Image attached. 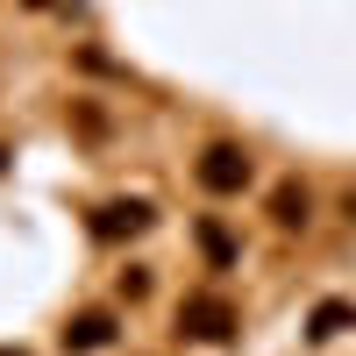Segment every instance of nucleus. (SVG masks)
Instances as JSON below:
<instances>
[{
    "mask_svg": "<svg viewBox=\"0 0 356 356\" xmlns=\"http://www.w3.org/2000/svg\"><path fill=\"white\" fill-rule=\"evenodd\" d=\"M342 221H349V228H356V186H349V193H342Z\"/></svg>",
    "mask_w": 356,
    "mask_h": 356,
    "instance_id": "1a4fd4ad",
    "label": "nucleus"
},
{
    "mask_svg": "<svg viewBox=\"0 0 356 356\" xmlns=\"http://www.w3.org/2000/svg\"><path fill=\"white\" fill-rule=\"evenodd\" d=\"M235 328H243V314H235L228 292H186V300H178V335H193V342H228Z\"/></svg>",
    "mask_w": 356,
    "mask_h": 356,
    "instance_id": "f03ea898",
    "label": "nucleus"
},
{
    "mask_svg": "<svg viewBox=\"0 0 356 356\" xmlns=\"http://www.w3.org/2000/svg\"><path fill=\"white\" fill-rule=\"evenodd\" d=\"M114 335H122V321H114L107 307H86V314L65 321V349H72V356H93V349H107Z\"/></svg>",
    "mask_w": 356,
    "mask_h": 356,
    "instance_id": "20e7f679",
    "label": "nucleus"
},
{
    "mask_svg": "<svg viewBox=\"0 0 356 356\" xmlns=\"http://www.w3.org/2000/svg\"><path fill=\"white\" fill-rule=\"evenodd\" d=\"M0 171H8V150H0Z\"/></svg>",
    "mask_w": 356,
    "mask_h": 356,
    "instance_id": "9d476101",
    "label": "nucleus"
},
{
    "mask_svg": "<svg viewBox=\"0 0 356 356\" xmlns=\"http://www.w3.org/2000/svg\"><path fill=\"white\" fill-rule=\"evenodd\" d=\"M193 178H200V193L235 200V193H250L257 157H250V143H228V136H214V143H207V150L193 157Z\"/></svg>",
    "mask_w": 356,
    "mask_h": 356,
    "instance_id": "f257e3e1",
    "label": "nucleus"
},
{
    "mask_svg": "<svg viewBox=\"0 0 356 356\" xmlns=\"http://www.w3.org/2000/svg\"><path fill=\"white\" fill-rule=\"evenodd\" d=\"M271 228H278V235H307V228H314V193L300 186V178L271 186Z\"/></svg>",
    "mask_w": 356,
    "mask_h": 356,
    "instance_id": "39448f33",
    "label": "nucleus"
},
{
    "mask_svg": "<svg viewBox=\"0 0 356 356\" xmlns=\"http://www.w3.org/2000/svg\"><path fill=\"white\" fill-rule=\"evenodd\" d=\"M342 328H356V300H321L307 314V342H335Z\"/></svg>",
    "mask_w": 356,
    "mask_h": 356,
    "instance_id": "0eeeda50",
    "label": "nucleus"
},
{
    "mask_svg": "<svg viewBox=\"0 0 356 356\" xmlns=\"http://www.w3.org/2000/svg\"><path fill=\"white\" fill-rule=\"evenodd\" d=\"M114 292H122V300H143V292H150V271H136V264H129V271H122V285H114Z\"/></svg>",
    "mask_w": 356,
    "mask_h": 356,
    "instance_id": "6e6552de",
    "label": "nucleus"
},
{
    "mask_svg": "<svg viewBox=\"0 0 356 356\" xmlns=\"http://www.w3.org/2000/svg\"><path fill=\"white\" fill-rule=\"evenodd\" d=\"M0 356H22V349H0Z\"/></svg>",
    "mask_w": 356,
    "mask_h": 356,
    "instance_id": "9b49d317",
    "label": "nucleus"
},
{
    "mask_svg": "<svg viewBox=\"0 0 356 356\" xmlns=\"http://www.w3.org/2000/svg\"><path fill=\"white\" fill-rule=\"evenodd\" d=\"M157 221L150 200H100L93 214H86V228H93V243H129V235H143Z\"/></svg>",
    "mask_w": 356,
    "mask_h": 356,
    "instance_id": "7ed1b4c3",
    "label": "nucleus"
},
{
    "mask_svg": "<svg viewBox=\"0 0 356 356\" xmlns=\"http://www.w3.org/2000/svg\"><path fill=\"white\" fill-rule=\"evenodd\" d=\"M193 243H200V257L214 264V271H235V264H243V243H235V235H228L214 214H200V221H193Z\"/></svg>",
    "mask_w": 356,
    "mask_h": 356,
    "instance_id": "423d86ee",
    "label": "nucleus"
}]
</instances>
